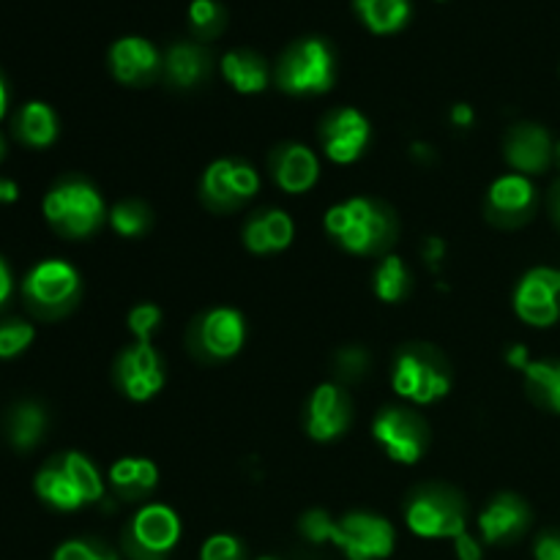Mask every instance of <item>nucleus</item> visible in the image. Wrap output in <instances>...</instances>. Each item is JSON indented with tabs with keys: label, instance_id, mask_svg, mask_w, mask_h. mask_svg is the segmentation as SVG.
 Segmentation results:
<instances>
[{
	"label": "nucleus",
	"instance_id": "nucleus-50",
	"mask_svg": "<svg viewBox=\"0 0 560 560\" xmlns=\"http://www.w3.org/2000/svg\"><path fill=\"white\" fill-rule=\"evenodd\" d=\"M556 159H558V162H560V142H558V145H556Z\"/></svg>",
	"mask_w": 560,
	"mask_h": 560
},
{
	"label": "nucleus",
	"instance_id": "nucleus-8",
	"mask_svg": "<svg viewBox=\"0 0 560 560\" xmlns=\"http://www.w3.org/2000/svg\"><path fill=\"white\" fill-rule=\"evenodd\" d=\"M180 523L173 509L162 503L140 509L137 517L131 520L129 534H126V547L137 560H162L178 545Z\"/></svg>",
	"mask_w": 560,
	"mask_h": 560
},
{
	"label": "nucleus",
	"instance_id": "nucleus-43",
	"mask_svg": "<svg viewBox=\"0 0 560 560\" xmlns=\"http://www.w3.org/2000/svg\"><path fill=\"white\" fill-rule=\"evenodd\" d=\"M452 120L457 126H470L474 124V109L468 104H454L452 107Z\"/></svg>",
	"mask_w": 560,
	"mask_h": 560
},
{
	"label": "nucleus",
	"instance_id": "nucleus-33",
	"mask_svg": "<svg viewBox=\"0 0 560 560\" xmlns=\"http://www.w3.org/2000/svg\"><path fill=\"white\" fill-rule=\"evenodd\" d=\"M109 224H113L115 233L126 235V238H135L142 235L151 224V211H148L142 202L137 200H124L109 211Z\"/></svg>",
	"mask_w": 560,
	"mask_h": 560
},
{
	"label": "nucleus",
	"instance_id": "nucleus-23",
	"mask_svg": "<svg viewBox=\"0 0 560 560\" xmlns=\"http://www.w3.org/2000/svg\"><path fill=\"white\" fill-rule=\"evenodd\" d=\"M222 74L238 93H260L268 85L266 60L252 49H230L222 58Z\"/></svg>",
	"mask_w": 560,
	"mask_h": 560
},
{
	"label": "nucleus",
	"instance_id": "nucleus-1",
	"mask_svg": "<svg viewBox=\"0 0 560 560\" xmlns=\"http://www.w3.org/2000/svg\"><path fill=\"white\" fill-rule=\"evenodd\" d=\"M326 230L353 255H372L392 238V219L372 200L353 197L326 213Z\"/></svg>",
	"mask_w": 560,
	"mask_h": 560
},
{
	"label": "nucleus",
	"instance_id": "nucleus-40",
	"mask_svg": "<svg viewBox=\"0 0 560 560\" xmlns=\"http://www.w3.org/2000/svg\"><path fill=\"white\" fill-rule=\"evenodd\" d=\"M534 556H536V560H560V534L558 530L541 534L539 539H536Z\"/></svg>",
	"mask_w": 560,
	"mask_h": 560
},
{
	"label": "nucleus",
	"instance_id": "nucleus-20",
	"mask_svg": "<svg viewBox=\"0 0 560 560\" xmlns=\"http://www.w3.org/2000/svg\"><path fill=\"white\" fill-rule=\"evenodd\" d=\"M293 222L284 211H266L260 217L252 219L244 230V244L249 246L255 255H268V252L288 249L293 241Z\"/></svg>",
	"mask_w": 560,
	"mask_h": 560
},
{
	"label": "nucleus",
	"instance_id": "nucleus-9",
	"mask_svg": "<svg viewBox=\"0 0 560 560\" xmlns=\"http://www.w3.org/2000/svg\"><path fill=\"white\" fill-rule=\"evenodd\" d=\"M372 432H375L377 443L386 448V454L394 459V463L416 465L421 457H424L427 427L421 424L419 416H413L410 410H402V408L383 410V413L375 419Z\"/></svg>",
	"mask_w": 560,
	"mask_h": 560
},
{
	"label": "nucleus",
	"instance_id": "nucleus-5",
	"mask_svg": "<svg viewBox=\"0 0 560 560\" xmlns=\"http://www.w3.org/2000/svg\"><path fill=\"white\" fill-rule=\"evenodd\" d=\"M22 293L36 312L58 315L69 310L80 295V273L66 260H44L27 273Z\"/></svg>",
	"mask_w": 560,
	"mask_h": 560
},
{
	"label": "nucleus",
	"instance_id": "nucleus-36",
	"mask_svg": "<svg viewBox=\"0 0 560 560\" xmlns=\"http://www.w3.org/2000/svg\"><path fill=\"white\" fill-rule=\"evenodd\" d=\"M200 560H244V552H241L238 539L228 534L211 536V539L202 545Z\"/></svg>",
	"mask_w": 560,
	"mask_h": 560
},
{
	"label": "nucleus",
	"instance_id": "nucleus-21",
	"mask_svg": "<svg viewBox=\"0 0 560 560\" xmlns=\"http://www.w3.org/2000/svg\"><path fill=\"white\" fill-rule=\"evenodd\" d=\"M208 69H211V55L200 44L180 42L170 47L167 55H164V74L178 88H191L202 82Z\"/></svg>",
	"mask_w": 560,
	"mask_h": 560
},
{
	"label": "nucleus",
	"instance_id": "nucleus-7",
	"mask_svg": "<svg viewBox=\"0 0 560 560\" xmlns=\"http://www.w3.org/2000/svg\"><path fill=\"white\" fill-rule=\"evenodd\" d=\"M331 541L350 560H381L394 550V528L377 514L355 512L334 523Z\"/></svg>",
	"mask_w": 560,
	"mask_h": 560
},
{
	"label": "nucleus",
	"instance_id": "nucleus-29",
	"mask_svg": "<svg viewBox=\"0 0 560 560\" xmlns=\"http://www.w3.org/2000/svg\"><path fill=\"white\" fill-rule=\"evenodd\" d=\"M523 372L530 394L552 413H560V361H530Z\"/></svg>",
	"mask_w": 560,
	"mask_h": 560
},
{
	"label": "nucleus",
	"instance_id": "nucleus-16",
	"mask_svg": "<svg viewBox=\"0 0 560 560\" xmlns=\"http://www.w3.org/2000/svg\"><path fill=\"white\" fill-rule=\"evenodd\" d=\"M556 148H552L547 129L536 124L514 126L512 135L506 137V159L520 175H539L550 167Z\"/></svg>",
	"mask_w": 560,
	"mask_h": 560
},
{
	"label": "nucleus",
	"instance_id": "nucleus-49",
	"mask_svg": "<svg viewBox=\"0 0 560 560\" xmlns=\"http://www.w3.org/2000/svg\"><path fill=\"white\" fill-rule=\"evenodd\" d=\"M3 153H5V145H3V131H0V159H3Z\"/></svg>",
	"mask_w": 560,
	"mask_h": 560
},
{
	"label": "nucleus",
	"instance_id": "nucleus-32",
	"mask_svg": "<svg viewBox=\"0 0 560 560\" xmlns=\"http://www.w3.org/2000/svg\"><path fill=\"white\" fill-rule=\"evenodd\" d=\"M375 293L377 299L388 301V304H394V301H399L408 293V268H405V262L399 257H386V262L377 268Z\"/></svg>",
	"mask_w": 560,
	"mask_h": 560
},
{
	"label": "nucleus",
	"instance_id": "nucleus-25",
	"mask_svg": "<svg viewBox=\"0 0 560 560\" xmlns=\"http://www.w3.org/2000/svg\"><path fill=\"white\" fill-rule=\"evenodd\" d=\"M109 481L124 498H142L156 487L159 470L151 459L124 457L109 468Z\"/></svg>",
	"mask_w": 560,
	"mask_h": 560
},
{
	"label": "nucleus",
	"instance_id": "nucleus-48",
	"mask_svg": "<svg viewBox=\"0 0 560 560\" xmlns=\"http://www.w3.org/2000/svg\"><path fill=\"white\" fill-rule=\"evenodd\" d=\"M556 213H558V222H560V189H558V197H556Z\"/></svg>",
	"mask_w": 560,
	"mask_h": 560
},
{
	"label": "nucleus",
	"instance_id": "nucleus-51",
	"mask_svg": "<svg viewBox=\"0 0 560 560\" xmlns=\"http://www.w3.org/2000/svg\"><path fill=\"white\" fill-rule=\"evenodd\" d=\"M260 560H277V558H260Z\"/></svg>",
	"mask_w": 560,
	"mask_h": 560
},
{
	"label": "nucleus",
	"instance_id": "nucleus-26",
	"mask_svg": "<svg viewBox=\"0 0 560 560\" xmlns=\"http://www.w3.org/2000/svg\"><path fill=\"white\" fill-rule=\"evenodd\" d=\"M353 5L372 33H397L410 20V0H353Z\"/></svg>",
	"mask_w": 560,
	"mask_h": 560
},
{
	"label": "nucleus",
	"instance_id": "nucleus-10",
	"mask_svg": "<svg viewBox=\"0 0 560 560\" xmlns=\"http://www.w3.org/2000/svg\"><path fill=\"white\" fill-rule=\"evenodd\" d=\"M514 310L528 326L547 328L560 317V271L534 268L523 277L514 293Z\"/></svg>",
	"mask_w": 560,
	"mask_h": 560
},
{
	"label": "nucleus",
	"instance_id": "nucleus-4",
	"mask_svg": "<svg viewBox=\"0 0 560 560\" xmlns=\"http://www.w3.org/2000/svg\"><path fill=\"white\" fill-rule=\"evenodd\" d=\"M452 388V377L435 361L430 350L410 348L397 355L394 364V392L416 405H432Z\"/></svg>",
	"mask_w": 560,
	"mask_h": 560
},
{
	"label": "nucleus",
	"instance_id": "nucleus-45",
	"mask_svg": "<svg viewBox=\"0 0 560 560\" xmlns=\"http://www.w3.org/2000/svg\"><path fill=\"white\" fill-rule=\"evenodd\" d=\"M20 197V186L9 178H0V202H16Z\"/></svg>",
	"mask_w": 560,
	"mask_h": 560
},
{
	"label": "nucleus",
	"instance_id": "nucleus-15",
	"mask_svg": "<svg viewBox=\"0 0 560 560\" xmlns=\"http://www.w3.org/2000/svg\"><path fill=\"white\" fill-rule=\"evenodd\" d=\"M246 326L244 317L235 310H213L197 323V345L202 353L211 359H233L241 348H244Z\"/></svg>",
	"mask_w": 560,
	"mask_h": 560
},
{
	"label": "nucleus",
	"instance_id": "nucleus-38",
	"mask_svg": "<svg viewBox=\"0 0 560 560\" xmlns=\"http://www.w3.org/2000/svg\"><path fill=\"white\" fill-rule=\"evenodd\" d=\"M331 528H334V520L328 517L326 512H320V509L304 514V520H301V530H304L306 539L315 541V545L331 541Z\"/></svg>",
	"mask_w": 560,
	"mask_h": 560
},
{
	"label": "nucleus",
	"instance_id": "nucleus-27",
	"mask_svg": "<svg viewBox=\"0 0 560 560\" xmlns=\"http://www.w3.org/2000/svg\"><path fill=\"white\" fill-rule=\"evenodd\" d=\"M202 195L217 208H230L235 202H241L233 159H219V162H213L206 170V175H202Z\"/></svg>",
	"mask_w": 560,
	"mask_h": 560
},
{
	"label": "nucleus",
	"instance_id": "nucleus-22",
	"mask_svg": "<svg viewBox=\"0 0 560 560\" xmlns=\"http://www.w3.org/2000/svg\"><path fill=\"white\" fill-rule=\"evenodd\" d=\"M36 492L44 503L60 509V512H74V509L85 506V498H82V492L77 490L71 476L66 474L60 459H52V463L44 465V468L38 470Z\"/></svg>",
	"mask_w": 560,
	"mask_h": 560
},
{
	"label": "nucleus",
	"instance_id": "nucleus-19",
	"mask_svg": "<svg viewBox=\"0 0 560 560\" xmlns=\"http://www.w3.org/2000/svg\"><path fill=\"white\" fill-rule=\"evenodd\" d=\"M320 175L317 156L304 145H284L273 156V178L288 195H301L312 189Z\"/></svg>",
	"mask_w": 560,
	"mask_h": 560
},
{
	"label": "nucleus",
	"instance_id": "nucleus-37",
	"mask_svg": "<svg viewBox=\"0 0 560 560\" xmlns=\"http://www.w3.org/2000/svg\"><path fill=\"white\" fill-rule=\"evenodd\" d=\"M52 560H118L109 550H102L96 545H88V541H66L58 547Z\"/></svg>",
	"mask_w": 560,
	"mask_h": 560
},
{
	"label": "nucleus",
	"instance_id": "nucleus-6",
	"mask_svg": "<svg viewBox=\"0 0 560 560\" xmlns=\"http://www.w3.org/2000/svg\"><path fill=\"white\" fill-rule=\"evenodd\" d=\"M408 528L424 539H457L465 534V509L457 495L446 490H424L408 503Z\"/></svg>",
	"mask_w": 560,
	"mask_h": 560
},
{
	"label": "nucleus",
	"instance_id": "nucleus-12",
	"mask_svg": "<svg viewBox=\"0 0 560 560\" xmlns=\"http://www.w3.org/2000/svg\"><path fill=\"white\" fill-rule=\"evenodd\" d=\"M366 142H370V120L359 109L345 107L323 124V145L331 162H355L364 153Z\"/></svg>",
	"mask_w": 560,
	"mask_h": 560
},
{
	"label": "nucleus",
	"instance_id": "nucleus-39",
	"mask_svg": "<svg viewBox=\"0 0 560 560\" xmlns=\"http://www.w3.org/2000/svg\"><path fill=\"white\" fill-rule=\"evenodd\" d=\"M364 366H366V353L361 348L342 350V353H339V359H337V370H339V375H342V377L361 375V370H364Z\"/></svg>",
	"mask_w": 560,
	"mask_h": 560
},
{
	"label": "nucleus",
	"instance_id": "nucleus-31",
	"mask_svg": "<svg viewBox=\"0 0 560 560\" xmlns=\"http://www.w3.org/2000/svg\"><path fill=\"white\" fill-rule=\"evenodd\" d=\"M224 5L219 0H191L189 5V25L197 38H213L224 31Z\"/></svg>",
	"mask_w": 560,
	"mask_h": 560
},
{
	"label": "nucleus",
	"instance_id": "nucleus-35",
	"mask_svg": "<svg viewBox=\"0 0 560 560\" xmlns=\"http://www.w3.org/2000/svg\"><path fill=\"white\" fill-rule=\"evenodd\" d=\"M159 323H162V312H159L156 304H140L129 312V328L140 345H151Z\"/></svg>",
	"mask_w": 560,
	"mask_h": 560
},
{
	"label": "nucleus",
	"instance_id": "nucleus-3",
	"mask_svg": "<svg viewBox=\"0 0 560 560\" xmlns=\"http://www.w3.org/2000/svg\"><path fill=\"white\" fill-rule=\"evenodd\" d=\"M277 82L282 91L306 96L323 93L334 82V52L323 38H301L279 58Z\"/></svg>",
	"mask_w": 560,
	"mask_h": 560
},
{
	"label": "nucleus",
	"instance_id": "nucleus-42",
	"mask_svg": "<svg viewBox=\"0 0 560 560\" xmlns=\"http://www.w3.org/2000/svg\"><path fill=\"white\" fill-rule=\"evenodd\" d=\"M509 364L514 366V370H525V366L530 364V359H528V350L523 348V345H514L512 350H509Z\"/></svg>",
	"mask_w": 560,
	"mask_h": 560
},
{
	"label": "nucleus",
	"instance_id": "nucleus-11",
	"mask_svg": "<svg viewBox=\"0 0 560 560\" xmlns=\"http://www.w3.org/2000/svg\"><path fill=\"white\" fill-rule=\"evenodd\" d=\"M115 375H118V383L126 397L135 399V402H145V399L156 397L164 386L162 361H159L156 350L151 345L137 342L135 348L126 350L120 355Z\"/></svg>",
	"mask_w": 560,
	"mask_h": 560
},
{
	"label": "nucleus",
	"instance_id": "nucleus-28",
	"mask_svg": "<svg viewBox=\"0 0 560 560\" xmlns=\"http://www.w3.org/2000/svg\"><path fill=\"white\" fill-rule=\"evenodd\" d=\"M44 427H47V416L38 405L33 402H22L11 410V419H9V435L14 448L20 452H27V448L36 446L44 435Z\"/></svg>",
	"mask_w": 560,
	"mask_h": 560
},
{
	"label": "nucleus",
	"instance_id": "nucleus-46",
	"mask_svg": "<svg viewBox=\"0 0 560 560\" xmlns=\"http://www.w3.org/2000/svg\"><path fill=\"white\" fill-rule=\"evenodd\" d=\"M424 257L430 262H438L443 257V241L441 238H430L427 241V249H424Z\"/></svg>",
	"mask_w": 560,
	"mask_h": 560
},
{
	"label": "nucleus",
	"instance_id": "nucleus-17",
	"mask_svg": "<svg viewBox=\"0 0 560 560\" xmlns=\"http://www.w3.org/2000/svg\"><path fill=\"white\" fill-rule=\"evenodd\" d=\"M536 206V189L525 175H503L490 186V217L501 224H520Z\"/></svg>",
	"mask_w": 560,
	"mask_h": 560
},
{
	"label": "nucleus",
	"instance_id": "nucleus-14",
	"mask_svg": "<svg viewBox=\"0 0 560 560\" xmlns=\"http://www.w3.org/2000/svg\"><path fill=\"white\" fill-rule=\"evenodd\" d=\"M350 424V402L337 386L326 383L312 392L306 405V432L315 441H334Z\"/></svg>",
	"mask_w": 560,
	"mask_h": 560
},
{
	"label": "nucleus",
	"instance_id": "nucleus-34",
	"mask_svg": "<svg viewBox=\"0 0 560 560\" xmlns=\"http://www.w3.org/2000/svg\"><path fill=\"white\" fill-rule=\"evenodd\" d=\"M33 331L31 323L25 320H5L0 323V359H16L20 353H25L31 348Z\"/></svg>",
	"mask_w": 560,
	"mask_h": 560
},
{
	"label": "nucleus",
	"instance_id": "nucleus-30",
	"mask_svg": "<svg viewBox=\"0 0 560 560\" xmlns=\"http://www.w3.org/2000/svg\"><path fill=\"white\" fill-rule=\"evenodd\" d=\"M60 465L66 468V474L71 476V481L77 485V490L82 492L85 503H96L104 498V481L98 476V470L93 468V463L82 454H60Z\"/></svg>",
	"mask_w": 560,
	"mask_h": 560
},
{
	"label": "nucleus",
	"instance_id": "nucleus-24",
	"mask_svg": "<svg viewBox=\"0 0 560 560\" xmlns=\"http://www.w3.org/2000/svg\"><path fill=\"white\" fill-rule=\"evenodd\" d=\"M16 137H20L25 145L33 148H47L52 145L55 137H58V118H55L52 107L44 102H27L20 109L14 120Z\"/></svg>",
	"mask_w": 560,
	"mask_h": 560
},
{
	"label": "nucleus",
	"instance_id": "nucleus-41",
	"mask_svg": "<svg viewBox=\"0 0 560 560\" xmlns=\"http://www.w3.org/2000/svg\"><path fill=\"white\" fill-rule=\"evenodd\" d=\"M454 552H457L459 560H481V547L479 541L474 539V536L465 530V534H459L457 539H454Z\"/></svg>",
	"mask_w": 560,
	"mask_h": 560
},
{
	"label": "nucleus",
	"instance_id": "nucleus-2",
	"mask_svg": "<svg viewBox=\"0 0 560 560\" xmlns=\"http://www.w3.org/2000/svg\"><path fill=\"white\" fill-rule=\"evenodd\" d=\"M44 217L69 238L91 235L104 222L102 195L85 180H63L44 197Z\"/></svg>",
	"mask_w": 560,
	"mask_h": 560
},
{
	"label": "nucleus",
	"instance_id": "nucleus-18",
	"mask_svg": "<svg viewBox=\"0 0 560 560\" xmlns=\"http://www.w3.org/2000/svg\"><path fill=\"white\" fill-rule=\"evenodd\" d=\"M530 512L525 506L523 498L517 495H498L490 506L481 512L479 528L485 534V541L498 545V541H509L514 536L523 534L528 528Z\"/></svg>",
	"mask_w": 560,
	"mask_h": 560
},
{
	"label": "nucleus",
	"instance_id": "nucleus-47",
	"mask_svg": "<svg viewBox=\"0 0 560 560\" xmlns=\"http://www.w3.org/2000/svg\"><path fill=\"white\" fill-rule=\"evenodd\" d=\"M5 109H9V88H5L3 77H0V120H3Z\"/></svg>",
	"mask_w": 560,
	"mask_h": 560
},
{
	"label": "nucleus",
	"instance_id": "nucleus-44",
	"mask_svg": "<svg viewBox=\"0 0 560 560\" xmlns=\"http://www.w3.org/2000/svg\"><path fill=\"white\" fill-rule=\"evenodd\" d=\"M9 295H11V271L3 262V257H0V306L9 301Z\"/></svg>",
	"mask_w": 560,
	"mask_h": 560
},
{
	"label": "nucleus",
	"instance_id": "nucleus-13",
	"mask_svg": "<svg viewBox=\"0 0 560 560\" xmlns=\"http://www.w3.org/2000/svg\"><path fill=\"white\" fill-rule=\"evenodd\" d=\"M162 66L156 47L142 36H124L109 47V69L126 85H145Z\"/></svg>",
	"mask_w": 560,
	"mask_h": 560
}]
</instances>
